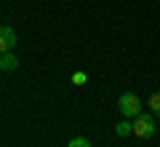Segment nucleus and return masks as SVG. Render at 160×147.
Returning <instances> with one entry per match:
<instances>
[{
	"label": "nucleus",
	"instance_id": "nucleus-3",
	"mask_svg": "<svg viewBox=\"0 0 160 147\" xmlns=\"http://www.w3.org/2000/svg\"><path fill=\"white\" fill-rule=\"evenodd\" d=\"M16 32H13V27H8V24H0V54H8L16 48Z\"/></svg>",
	"mask_w": 160,
	"mask_h": 147
},
{
	"label": "nucleus",
	"instance_id": "nucleus-7",
	"mask_svg": "<svg viewBox=\"0 0 160 147\" xmlns=\"http://www.w3.org/2000/svg\"><path fill=\"white\" fill-rule=\"evenodd\" d=\"M67 147H93V144L86 139V136H75V139H69V144H67Z\"/></svg>",
	"mask_w": 160,
	"mask_h": 147
},
{
	"label": "nucleus",
	"instance_id": "nucleus-8",
	"mask_svg": "<svg viewBox=\"0 0 160 147\" xmlns=\"http://www.w3.org/2000/svg\"><path fill=\"white\" fill-rule=\"evenodd\" d=\"M86 80H88V78H86L83 72H75V75H72V83H75V86H83Z\"/></svg>",
	"mask_w": 160,
	"mask_h": 147
},
{
	"label": "nucleus",
	"instance_id": "nucleus-4",
	"mask_svg": "<svg viewBox=\"0 0 160 147\" xmlns=\"http://www.w3.org/2000/svg\"><path fill=\"white\" fill-rule=\"evenodd\" d=\"M16 67H19V59L13 56L11 51H8V54H0V70H3V72H13Z\"/></svg>",
	"mask_w": 160,
	"mask_h": 147
},
{
	"label": "nucleus",
	"instance_id": "nucleus-1",
	"mask_svg": "<svg viewBox=\"0 0 160 147\" xmlns=\"http://www.w3.org/2000/svg\"><path fill=\"white\" fill-rule=\"evenodd\" d=\"M118 110L123 118H136V115H142V99L128 91V94H123L118 99Z\"/></svg>",
	"mask_w": 160,
	"mask_h": 147
},
{
	"label": "nucleus",
	"instance_id": "nucleus-6",
	"mask_svg": "<svg viewBox=\"0 0 160 147\" xmlns=\"http://www.w3.org/2000/svg\"><path fill=\"white\" fill-rule=\"evenodd\" d=\"M149 113H152L155 118H160V91H155V94L149 96Z\"/></svg>",
	"mask_w": 160,
	"mask_h": 147
},
{
	"label": "nucleus",
	"instance_id": "nucleus-5",
	"mask_svg": "<svg viewBox=\"0 0 160 147\" xmlns=\"http://www.w3.org/2000/svg\"><path fill=\"white\" fill-rule=\"evenodd\" d=\"M115 134H118V136H128V134H133V120H131V118H123L118 126H115Z\"/></svg>",
	"mask_w": 160,
	"mask_h": 147
},
{
	"label": "nucleus",
	"instance_id": "nucleus-2",
	"mask_svg": "<svg viewBox=\"0 0 160 147\" xmlns=\"http://www.w3.org/2000/svg\"><path fill=\"white\" fill-rule=\"evenodd\" d=\"M133 136H139V139H149V136H155V115H136L133 118Z\"/></svg>",
	"mask_w": 160,
	"mask_h": 147
}]
</instances>
